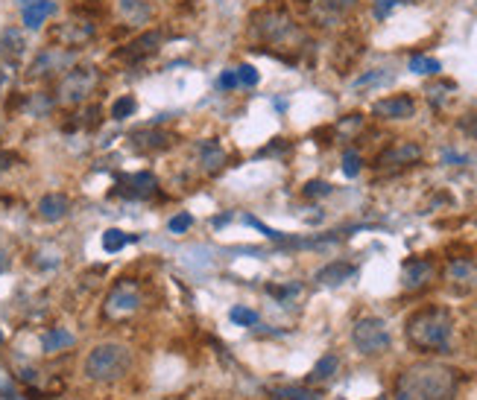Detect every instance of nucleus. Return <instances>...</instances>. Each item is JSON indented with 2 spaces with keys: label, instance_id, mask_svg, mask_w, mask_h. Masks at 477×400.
Here are the masks:
<instances>
[{
  "label": "nucleus",
  "instance_id": "f257e3e1",
  "mask_svg": "<svg viewBox=\"0 0 477 400\" xmlns=\"http://www.w3.org/2000/svg\"><path fill=\"white\" fill-rule=\"evenodd\" d=\"M462 371L442 362H416L404 368L392 385L396 400H457Z\"/></svg>",
  "mask_w": 477,
  "mask_h": 400
},
{
  "label": "nucleus",
  "instance_id": "f03ea898",
  "mask_svg": "<svg viewBox=\"0 0 477 400\" xmlns=\"http://www.w3.org/2000/svg\"><path fill=\"white\" fill-rule=\"evenodd\" d=\"M246 33H249L252 41H258V44H264V47H282V50L299 53V47L305 44L302 26L293 21L290 9L284 3H278V0H264L261 6H255V9L249 12ZM282 50H278L275 59L287 62V56Z\"/></svg>",
  "mask_w": 477,
  "mask_h": 400
},
{
  "label": "nucleus",
  "instance_id": "7ed1b4c3",
  "mask_svg": "<svg viewBox=\"0 0 477 400\" xmlns=\"http://www.w3.org/2000/svg\"><path fill=\"white\" fill-rule=\"evenodd\" d=\"M404 333L410 348H416L419 353H451L454 316L442 304H425L407 316Z\"/></svg>",
  "mask_w": 477,
  "mask_h": 400
},
{
  "label": "nucleus",
  "instance_id": "20e7f679",
  "mask_svg": "<svg viewBox=\"0 0 477 400\" xmlns=\"http://www.w3.org/2000/svg\"><path fill=\"white\" fill-rule=\"evenodd\" d=\"M132 371V351L120 345V342H103V345L91 348L82 365V374L91 383H118Z\"/></svg>",
  "mask_w": 477,
  "mask_h": 400
},
{
  "label": "nucleus",
  "instance_id": "39448f33",
  "mask_svg": "<svg viewBox=\"0 0 477 400\" xmlns=\"http://www.w3.org/2000/svg\"><path fill=\"white\" fill-rule=\"evenodd\" d=\"M100 82H103L100 67H97V65H79L76 62L65 76L56 79V88H53L56 106H62V108H79V106L91 103V97H94L97 88H100Z\"/></svg>",
  "mask_w": 477,
  "mask_h": 400
},
{
  "label": "nucleus",
  "instance_id": "423d86ee",
  "mask_svg": "<svg viewBox=\"0 0 477 400\" xmlns=\"http://www.w3.org/2000/svg\"><path fill=\"white\" fill-rule=\"evenodd\" d=\"M144 307V290L135 278H120L111 283V290L103 301V316L108 322H126Z\"/></svg>",
  "mask_w": 477,
  "mask_h": 400
},
{
  "label": "nucleus",
  "instance_id": "0eeeda50",
  "mask_svg": "<svg viewBox=\"0 0 477 400\" xmlns=\"http://www.w3.org/2000/svg\"><path fill=\"white\" fill-rule=\"evenodd\" d=\"M74 65H76V50L47 44L33 56L30 65H26V79L30 82H56L59 76H65Z\"/></svg>",
  "mask_w": 477,
  "mask_h": 400
},
{
  "label": "nucleus",
  "instance_id": "6e6552de",
  "mask_svg": "<svg viewBox=\"0 0 477 400\" xmlns=\"http://www.w3.org/2000/svg\"><path fill=\"white\" fill-rule=\"evenodd\" d=\"M352 345L357 348V353L363 356H378V353H387L392 345V336H389V327L384 319H357L352 327Z\"/></svg>",
  "mask_w": 477,
  "mask_h": 400
},
{
  "label": "nucleus",
  "instance_id": "1a4fd4ad",
  "mask_svg": "<svg viewBox=\"0 0 477 400\" xmlns=\"http://www.w3.org/2000/svg\"><path fill=\"white\" fill-rule=\"evenodd\" d=\"M97 38V24L91 18H71V21H62L50 30V44H59L67 50H82L86 44Z\"/></svg>",
  "mask_w": 477,
  "mask_h": 400
},
{
  "label": "nucleus",
  "instance_id": "9d476101",
  "mask_svg": "<svg viewBox=\"0 0 477 400\" xmlns=\"http://www.w3.org/2000/svg\"><path fill=\"white\" fill-rule=\"evenodd\" d=\"M164 44V33L161 30H144L141 35H135L132 41H126L120 44L115 53H111V59L115 62H126V65H141L147 59H152Z\"/></svg>",
  "mask_w": 477,
  "mask_h": 400
},
{
  "label": "nucleus",
  "instance_id": "9b49d317",
  "mask_svg": "<svg viewBox=\"0 0 477 400\" xmlns=\"http://www.w3.org/2000/svg\"><path fill=\"white\" fill-rule=\"evenodd\" d=\"M363 53H366V38H363L360 33L355 30H348L343 33L340 38H337V44L331 50V67H334V74H352V67L363 59Z\"/></svg>",
  "mask_w": 477,
  "mask_h": 400
},
{
  "label": "nucleus",
  "instance_id": "f8f14e48",
  "mask_svg": "<svg viewBox=\"0 0 477 400\" xmlns=\"http://www.w3.org/2000/svg\"><path fill=\"white\" fill-rule=\"evenodd\" d=\"M422 144H416V140H396V144H389L387 149H381L372 158V167L375 169H392V167H410V164H419L422 161Z\"/></svg>",
  "mask_w": 477,
  "mask_h": 400
},
{
  "label": "nucleus",
  "instance_id": "ddd939ff",
  "mask_svg": "<svg viewBox=\"0 0 477 400\" xmlns=\"http://www.w3.org/2000/svg\"><path fill=\"white\" fill-rule=\"evenodd\" d=\"M437 281V260L433 257H407L401 266V287L407 292H422Z\"/></svg>",
  "mask_w": 477,
  "mask_h": 400
},
{
  "label": "nucleus",
  "instance_id": "4468645a",
  "mask_svg": "<svg viewBox=\"0 0 477 400\" xmlns=\"http://www.w3.org/2000/svg\"><path fill=\"white\" fill-rule=\"evenodd\" d=\"M360 0H314L311 3V18L322 30H331V26L343 24V18H348L357 9Z\"/></svg>",
  "mask_w": 477,
  "mask_h": 400
},
{
  "label": "nucleus",
  "instance_id": "2eb2a0df",
  "mask_svg": "<svg viewBox=\"0 0 477 400\" xmlns=\"http://www.w3.org/2000/svg\"><path fill=\"white\" fill-rule=\"evenodd\" d=\"M176 144V135L167 132V128H156V123L135 128L129 135V149L135 152H164Z\"/></svg>",
  "mask_w": 477,
  "mask_h": 400
},
{
  "label": "nucleus",
  "instance_id": "dca6fc26",
  "mask_svg": "<svg viewBox=\"0 0 477 400\" xmlns=\"http://www.w3.org/2000/svg\"><path fill=\"white\" fill-rule=\"evenodd\" d=\"M416 114V99L410 94H389L372 103V117L378 120H410Z\"/></svg>",
  "mask_w": 477,
  "mask_h": 400
},
{
  "label": "nucleus",
  "instance_id": "f3484780",
  "mask_svg": "<svg viewBox=\"0 0 477 400\" xmlns=\"http://www.w3.org/2000/svg\"><path fill=\"white\" fill-rule=\"evenodd\" d=\"M159 190V178L147 173V169H141V173H132V176H123L118 181V188H115V196H123V199H149V196H156Z\"/></svg>",
  "mask_w": 477,
  "mask_h": 400
},
{
  "label": "nucleus",
  "instance_id": "a211bd4d",
  "mask_svg": "<svg viewBox=\"0 0 477 400\" xmlns=\"http://www.w3.org/2000/svg\"><path fill=\"white\" fill-rule=\"evenodd\" d=\"M445 281L460 292L477 287V260L469 257V254L466 257H451V260H448V269H445Z\"/></svg>",
  "mask_w": 477,
  "mask_h": 400
},
{
  "label": "nucleus",
  "instance_id": "6ab92c4d",
  "mask_svg": "<svg viewBox=\"0 0 477 400\" xmlns=\"http://www.w3.org/2000/svg\"><path fill=\"white\" fill-rule=\"evenodd\" d=\"M56 0H21V18L26 30H41L47 18L56 15Z\"/></svg>",
  "mask_w": 477,
  "mask_h": 400
},
{
  "label": "nucleus",
  "instance_id": "aec40b11",
  "mask_svg": "<svg viewBox=\"0 0 477 400\" xmlns=\"http://www.w3.org/2000/svg\"><path fill=\"white\" fill-rule=\"evenodd\" d=\"M26 53V35L18 26H6L0 33V62L3 65H18Z\"/></svg>",
  "mask_w": 477,
  "mask_h": 400
},
{
  "label": "nucleus",
  "instance_id": "412c9836",
  "mask_svg": "<svg viewBox=\"0 0 477 400\" xmlns=\"http://www.w3.org/2000/svg\"><path fill=\"white\" fill-rule=\"evenodd\" d=\"M118 15L126 26H147L156 18V6L149 0H118Z\"/></svg>",
  "mask_w": 477,
  "mask_h": 400
},
{
  "label": "nucleus",
  "instance_id": "4be33fe9",
  "mask_svg": "<svg viewBox=\"0 0 477 400\" xmlns=\"http://www.w3.org/2000/svg\"><path fill=\"white\" fill-rule=\"evenodd\" d=\"M35 213H38V219H45V222H62L67 213H71V199H67L65 193H45L38 199V205H35Z\"/></svg>",
  "mask_w": 477,
  "mask_h": 400
},
{
  "label": "nucleus",
  "instance_id": "5701e85b",
  "mask_svg": "<svg viewBox=\"0 0 477 400\" xmlns=\"http://www.w3.org/2000/svg\"><path fill=\"white\" fill-rule=\"evenodd\" d=\"M193 149H196V158H200V167L205 169V173H217V169L226 167V152H223V147L214 138L200 140Z\"/></svg>",
  "mask_w": 477,
  "mask_h": 400
},
{
  "label": "nucleus",
  "instance_id": "b1692460",
  "mask_svg": "<svg viewBox=\"0 0 477 400\" xmlns=\"http://www.w3.org/2000/svg\"><path fill=\"white\" fill-rule=\"evenodd\" d=\"M357 275V266L355 263H346V260H331L319 269V272L314 275L316 283H325V287H337V283H346L352 281Z\"/></svg>",
  "mask_w": 477,
  "mask_h": 400
},
{
  "label": "nucleus",
  "instance_id": "393cba45",
  "mask_svg": "<svg viewBox=\"0 0 477 400\" xmlns=\"http://www.w3.org/2000/svg\"><path fill=\"white\" fill-rule=\"evenodd\" d=\"M74 333L65 331V327H50L47 333H41V348H45V353H59L65 348L74 345Z\"/></svg>",
  "mask_w": 477,
  "mask_h": 400
},
{
  "label": "nucleus",
  "instance_id": "a878e982",
  "mask_svg": "<svg viewBox=\"0 0 477 400\" xmlns=\"http://www.w3.org/2000/svg\"><path fill=\"white\" fill-rule=\"evenodd\" d=\"M270 394L275 400H322V392L307 389V385H275Z\"/></svg>",
  "mask_w": 477,
  "mask_h": 400
},
{
  "label": "nucleus",
  "instance_id": "bb28decb",
  "mask_svg": "<svg viewBox=\"0 0 477 400\" xmlns=\"http://www.w3.org/2000/svg\"><path fill=\"white\" fill-rule=\"evenodd\" d=\"M337 368H340V356L337 353H325V356H319V362L314 365V371H311V383H325V380H331L334 374H337Z\"/></svg>",
  "mask_w": 477,
  "mask_h": 400
},
{
  "label": "nucleus",
  "instance_id": "cd10ccee",
  "mask_svg": "<svg viewBox=\"0 0 477 400\" xmlns=\"http://www.w3.org/2000/svg\"><path fill=\"white\" fill-rule=\"evenodd\" d=\"M135 111H138V103H135V97H132V94H123V97H118L115 103H111V108H108L111 120H118V123L129 120Z\"/></svg>",
  "mask_w": 477,
  "mask_h": 400
},
{
  "label": "nucleus",
  "instance_id": "c85d7f7f",
  "mask_svg": "<svg viewBox=\"0 0 477 400\" xmlns=\"http://www.w3.org/2000/svg\"><path fill=\"white\" fill-rule=\"evenodd\" d=\"M410 70H413V74H419V76H439L442 65L437 59H430V56L416 53V56H410Z\"/></svg>",
  "mask_w": 477,
  "mask_h": 400
},
{
  "label": "nucleus",
  "instance_id": "c756f323",
  "mask_svg": "<svg viewBox=\"0 0 477 400\" xmlns=\"http://www.w3.org/2000/svg\"><path fill=\"white\" fill-rule=\"evenodd\" d=\"M138 237L135 234H123V231H118V228H108V231L103 234V249L108 251V254H115V251H120L126 242H135Z\"/></svg>",
  "mask_w": 477,
  "mask_h": 400
},
{
  "label": "nucleus",
  "instance_id": "7c9ffc66",
  "mask_svg": "<svg viewBox=\"0 0 477 400\" xmlns=\"http://www.w3.org/2000/svg\"><path fill=\"white\" fill-rule=\"evenodd\" d=\"M26 108H30V114H38V117H45V114H50L56 108V99L53 94H33L30 99H26Z\"/></svg>",
  "mask_w": 477,
  "mask_h": 400
},
{
  "label": "nucleus",
  "instance_id": "2f4dec72",
  "mask_svg": "<svg viewBox=\"0 0 477 400\" xmlns=\"http://www.w3.org/2000/svg\"><path fill=\"white\" fill-rule=\"evenodd\" d=\"M389 79H392V74H387V70H369V74H363L352 85H355V91H360V88H372V85H384Z\"/></svg>",
  "mask_w": 477,
  "mask_h": 400
},
{
  "label": "nucleus",
  "instance_id": "473e14b6",
  "mask_svg": "<svg viewBox=\"0 0 477 400\" xmlns=\"http://www.w3.org/2000/svg\"><path fill=\"white\" fill-rule=\"evenodd\" d=\"M334 193V188L328 181H319V178H314V181H307L305 188H302V196L305 199H322V196H331Z\"/></svg>",
  "mask_w": 477,
  "mask_h": 400
},
{
  "label": "nucleus",
  "instance_id": "72a5a7b5",
  "mask_svg": "<svg viewBox=\"0 0 477 400\" xmlns=\"http://www.w3.org/2000/svg\"><path fill=\"white\" fill-rule=\"evenodd\" d=\"M229 319L234 324H243V327H252V324H258V312L255 310H249V307H232L229 312Z\"/></svg>",
  "mask_w": 477,
  "mask_h": 400
},
{
  "label": "nucleus",
  "instance_id": "f704fd0d",
  "mask_svg": "<svg viewBox=\"0 0 477 400\" xmlns=\"http://www.w3.org/2000/svg\"><path fill=\"white\" fill-rule=\"evenodd\" d=\"M266 292H270L273 298H278V301H287V298H293V295H299L302 292V287L299 283H287V287H278V283H270V287H266Z\"/></svg>",
  "mask_w": 477,
  "mask_h": 400
},
{
  "label": "nucleus",
  "instance_id": "c9c22d12",
  "mask_svg": "<svg viewBox=\"0 0 477 400\" xmlns=\"http://www.w3.org/2000/svg\"><path fill=\"white\" fill-rule=\"evenodd\" d=\"M234 74H237V82L246 85V88H255V85L261 82V74H258V70L252 67V65H241V67L234 70Z\"/></svg>",
  "mask_w": 477,
  "mask_h": 400
},
{
  "label": "nucleus",
  "instance_id": "e433bc0d",
  "mask_svg": "<svg viewBox=\"0 0 477 400\" xmlns=\"http://www.w3.org/2000/svg\"><path fill=\"white\" fill-rule=\"evenodd\" d=\"M193 228V217L185 210V213H179V217H173L170 222H167V231L170 234H185V231H191Z\"/></svg>",
  "mask_w": 477,
  "mask_h": 400
},
{
  "label": "nucleus",
  "instance_id": "4c0bfd02",
  "mask_svg": "<svg viewBox=\"0 0 477 400\" xmlns=\"http://www.w3.org/2000/svg\"><path fill=\"white\" fill-rule=\"evenodd\" d=\"M457 128L466 138H471V140H477V111H469V114H462V117L457 120Z\"/></svg>",
  "mask_w": 477,
  "mask_h": 400
},
{
  "label": "nucleus",
  "instance_id": "58836bf2",
  "mask_svg": "<svg viewBox=\"0 0 477 400\" xmlns=\"http://www.w3.org/2000/svg\"><path fill=\"white\" fill-rule=\"evenodd\" d=\"M360 126H363V114H346V117L334 126V132H343V135H348V132H357Z\"/></svg>",
  "mask_w": 477,
  "mask_h": 400
},
{
  "label": "nucleus",
  "instance_id": "ea45409f",
  "mask_svg": "<svg viewBox=\"0 0 477 400\" xmlns=\"http://www.w3.org/2000/svg\"><path fill=\"white\" fill-rule=\"evenodd\" d=\"M360 164H363V161H360V155H357V152L348 149V152L343 155V173H346L348 178H355V176L360 173Z\"/></svg>",
  "mask_w": 477,
  "mask_h": 400
},
{
  "label": "nucleus",
  "instance_id": "a19ab883",
  "mask_svg": "<svg viewBox=\"0 0 477 400\" xmlns=\"http://www.w3.org/2000/svg\"><path fill=\"white\" fill-rule=\"evenodd\" d=\"M398 3H401V0H375V3H372V15H375L378 21H384Z\"/></svg>",
  "mask_w": 477,
  "mask_h": 400
},
{
  "label": "nucleus",
  "instance_id": "79ce46f5",
  "mask_svg": "<svg viewBox=\"0 0 477 400\" xmlns=\"http://www.w3.org/2000/svg\"><path fill=\"white\" fill-rule=\"evenodd\" d=\"M237 85H241V82H237V74H234V70H223V74H220V88H223V91H234Z\"/></svg>",
  "mask_w": 477,
  "mask_h": 400
},
{
  "label": "nucleus",
  "instance_id": "37998d69",
  "mask_svg": "<svg viewBox=\"0 0 477 400\" xmlns=\"http://www.w3.org/2000/svg\"><path fill=\"white\" fill-rule=\"evenodd\" d=\"M284 149H290V144H287V140H284V138H275V140H273V144H270V147H266V149H264V155H270V152H284Z\"/></svg>",
  "mask_w": 477,
  "mask_h": 400
},
{
  "label": "nucleus",
  "instance_id": "c03bdc74",
  "mask_svg": "<svg viewBox=\"0 0 477 400\" xmlns=\"http://www.w3.org/2000/svg\"><path fill=\"white\" fill-rule=\"evenodd\" d=\"M26 400H50V394L38 389H26Z\"/></svg>",
  "mask_w": 477,
  "mask_h": 400
},
{
  "label": "nucleus",
  "instance_id": "a18cd8bd",
  "mask_svg": "<svg viewBox=\"0 0 477 400\" xmlns=\"http://www.w3.org/2000/svg\"><path fill=\"white\" fill-rule=\"evenodd\" d=\"M293 3H296V6H302V9H311V3H314V0H293Z\"/></svg>",
  "mask_w": 477,
  "mask_h": 400
},
{
  "label": "nucleus",
  "instance_id": "49530a36",
  "mask_svg": "<svg viewBox=\"0 0 477 400\" xmlns=\"http://www.w3.org/2000/svg\"><path fill=\"white\" fill-rule=\"evenodd\" d=\"M6 266H9V260H6V257H3V254H0V272H3V269H6Z\"/></svg>",
  "mask_w": 477,
  "mask_h": 400
},
{
  "label": "nucleus",
  "instance_id": "de8ad7c7",
  "mask_svg": "<svg viewBox=\"0 0 477 400\" xmlns=\"http://www.w3.org/2000/svg\"><path fill=\"white\" fill-rule=\"evenodd\" d=\"M474 342H477V336H474Z\"/></svg>",
  "mask_w": 477,
  "mask_h": 400
}]
</instances>
